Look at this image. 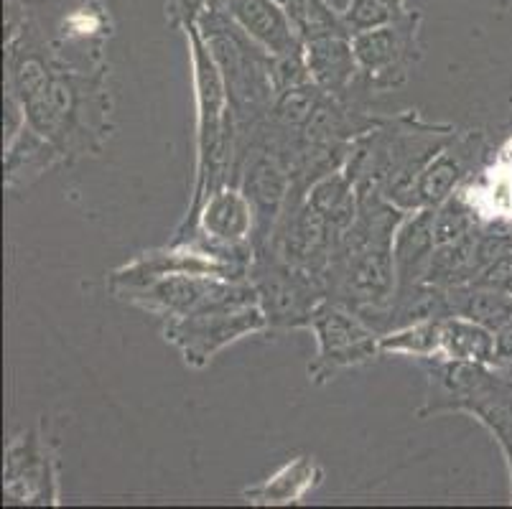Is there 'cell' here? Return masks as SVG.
Here are the masks:
<instances>
[{
  "label": "cell",
  "mask_w": 512,
  "mask_h": 509,
  "mask_svg": "<svg viewBox=\"0 0 512 509\" xmlns=\"http://www.w3.org/2000/svg\"><path fill=\"white\" fill-rule=\"evenodd\" d=\"M441 357L497 367L495 331L464 316H446L441 324Z\"/></svg>",
  "instance_id": "obj_19"
},
{
  "label": "cell",
  "mask_w": 512,
  "mask_h": 509,
  "mask_svg": "<svg viewBox=\"0 0 512 509\" xmlns=\"http://www.w3.org/2000/svg\"><path fill=\"white\" fill-rule=\"evenodd\" d=\"M54 64L77 74H107L113 21L100 0H23L16 6Z\"/></svg>",
  "instance_id": "obj_3"
},
{
  "label": "cell",
  "mask_w": 512,
  "mask_h": 509,
  "mask_svg": "<svg viewBox=\"0 0 512 509\" xmlns=\"http://www.w3.org/2000/svg\"><path fill=\"white\" fill-rule=\"evenodd\" d=\"M497 367H512V321L495 331Z\"/></svg>",
  "instance_id": "obj_25"
},
{
  "label": "cell",
  "mask_w": 512,
  "mask_h": 509,
  "mask_svg": "<svg viewBox=\"0 0 512 509\" xmlns=\"http://www.w3.org/2000/svg\"><path fill=\"white\" fill-rule=\"evenodd\" d=\"M214 8H225L222 0H166V18L171 26L184 31L186 26H197Z\"/></svg>",
  "instance_id": "obj_24"
},
{
  "label": "cell",
  "mask_w": 512,
  "mask_h": 509,
  "mask_svg": "<svg viewBox=\"0 0 512 509\" xmlns=\"http://www.w3.org/2000/svg\"><path fill=\"white\" fill-rule=\"evenodd\" d=\"M186 237H199L217 250L232 255H255V212L245 191L237 184L214 189L199 207L192 230ZM181 237V240H186Z\"/></svg>",
  "instance_id": "obj_9"
},
{
  "label": "cell",
  "mask_w": 512,
  "mask_h": 509,
  "mask_svg": "<svg viewBox=\"0 0 512 509\" xmlns=\"http://www.w3.org/2000/svg\"><path fill=\"white\" fill-rule=\"evenodd\" d=\"M271 79H273V92L283 95V92L299 90L304 84H311L309 67H306V56H304V46L296 51H288V54L273 56L271 64Z\"/></svg>",
  "instance_id": "obj_23"
},
{
  "label": "cell",
  "mask_w": 512,
  "mask_h": 509,
  "mask_svg": "<svg viewBox=\"0 0 512 509\" xmlns=\"http://www.w3.org/2000/svg\"><path fill=\"white\" fill-rule=\"evenodd\" d=\"M446 298H449V316H464V319L487 326L490 331L502 329L512 321L510 293L467 283V286L446 288Z\"/></svg>",
  "instance_id": "obj_18"
},
{
  "label": "cell",
  "mask_w": 512,
  "mask_h": 509,
  "mask_svg": "<svg viewBox=\"0 0 512 509\" xmlns=\"http://www.w3.org/2000/svg\"><path fill=\"white\" fill-rule=\"evenodd\" d=\"M403 11H406V0H347L342 13L349 31L355 36L367 28L390 23Z\"/></svg>",
  "instance_id": "obj_22"
},
{
  "label": "cell",
  "mask_w": 512,
  "mask_h": 509,
  "mask_svg": "<svg viewBox=\"0 0 512 509\" xmlns=\"http://www.w3.org/2000/svg\"><path fill=\"white\" fill-rule=\"evenodd\" d=\"M192 59L194 102H197V166L189 209L171 240H181L192 230L194 217L209 194L230 184L237 156V120L232 112L227 84L199 26L184 28Z\"/></svg>",
  "instance_id": "obj_1"
},
{
  "label": "cell",
  "mask_w": 512,
  "mask_h": 509,
  "mask_svg": "<svg viewBox=\"0 0 512 509\" xmlns=\"http://www.w3.org/2000/svg\"><path fill=\"white\" fill-rule=\"evenodd\" d=\"M421 21V13L406 8L390 23L352 36L367 90L388 92L406 84L408 74L421 59Z\"/></svg>",
  "instance_id": "obj_8"
},
{
  "label": "cell",
  "mask_w": 512,
  "mask_h": 509,
  "mask_svg": "<svg viewBox=\"0 0 512 509\" xmlns=\"http://www.w3.org/2000/svg\"><path fill=\"white\" fill-rule=\"evenodd\" d=\"M306 67L311 79L319 84L327 95L349 100V92L355 90L362 79L360 62H357L352 36H327L304 44Z\"/></svg>",
  "instance_id": "obj_13"
},
{
  "label": "cell",
  "mask_w": 512,
  "mask_h": 509,
  "mask_svg": "<svg viewBox=\"0 0 512 509\" xmlns=\"http://www.w3.org/2000/svg\"><path fill=\"white\" fill-rule=\"evenodd\" d=\"M6 502L57 504V469L44 433L26 431L8 443Z\"/></svg>",
  "instance_id": "obj_10"
},
{
  "label": "cell",
  "mask_w": 512,
  "mask_h": 509,
  "mask_svg": "<svg viewBox=\"0 0 512 509\" xmlns=\"http://www.w3.org/2000/svg\"><path fill=\"white\" fill-rule=\"evenodd\" d=\"M248 291H253L250 280H227L217 278V275L189 273L158 275V278L141 280V283H125V286L110 288L115 298L164 321L194 314L199 308L230 301V298L245 296Z\"/></svg>",
  "instance_id": "obj_7"
},
{
  "label": "cell",
  "mask_w": 512,
  "mask_h": 509,
  "mask_svg": "<svg viewBox=\"0 0 512 509\" xmlns=\"http://www.w3.org/2000/svg\"><path fill=\"white\" fill-rule=\"evenodd\" d=\"M222 6L232 21L268 54L281 56L304 46L293 34L286 8L278 0H222Z\"/></svg>",
  "instance_id": "obj_14"
},
{
  "label": "cell",
  "mask_w": 512,
  "mask_h": 509,
  "mask_svg": "<svg viewBox=\"0 0 512 509\" xmlns=\"http://www.w3.org/2000/svg\"><path fill=\"white\" fill-rule=\"evenodd\" d=\"M283 8L301 44L327 39V36H352L344 13L337 11L329 0H286Z\"/></svg>",
  "instance_id": "obj_20"
},
{
  "label": "cell",
  "mask_w": 512,
  "mask_h": 509,
  "mask_svg": "<svg viewBox=\"0 0 512 509\" xmlns=\"http://www.w3.org/2000/svg\"><path fill=\"white\" fill-rule=\"evenodd\" d=\"M434 222V207L413 209L400 222L393 240L395 275H398V293L395 296L408 293L411 288L421 286L423 280H426L428 263H431V255L436 250Z\"/></svg>",
  "instance_id": "obj_12"
},
{
  "label": "cell",
  "mask_w": 512,
  "mask_h": 509,
  "mask_svg": "<svg viewBox=\"0 0 512 509\" xmlns=\"http://www.w3.org/2000/svg\"><path fill=\"white\" fill-rule=\"evenodd\" d=\"M487 138L479 130L456 133L449 146L441 148L418 176L416 199L418 207H441V204L462 189L487 156Z\"/></svg>",
  "instance_id": "obj_11"
},
{
  "label": "cell",
  "mask_w": 512,
  "mask_h": 509,
  "mask_svg": "<svg viewBox=\"0 0 512 509\" xmlns=\"http://www.w3.org/2000/svg\"><path fill=\"white\" fill-rule=\"evenodd\" d=\"M278 3H286V0H278Z\"/></svg>",
  "instance_id": "obj_27"
},
{
  "label": "cell",
  "mask_w": 512,
  "mask_h": 509,
  "mask_svg": "<svg viewBox=\"0 0 512 509\" xmlns=\"http://www.w3.org/2000/svg\"><path fill=\"white\" fill-rule=\"evenodd\" d=\"M507 224H510V230H512V219H510V222H507Z\"/></svg>",
  "instance_id": "obj_26"
},
{
  "label": "cell",
  "mask_w": 512,
  "mask_h": 509,
  "mask_svg": "<svg viewBox=\"0 0 512 509\" xmlns=\"http://www.w3.org/2000/svg\"><path fill=\"white\" fill-rule=\"evenodd\" d=\"M64 153L59 151L51 140L36 133L34 128L23 125L16 133V138L6 143V156H3V181L11 194H18L21 189H29L34 181L49 174L51 168L64 163Z\"/></svg>",
  "instance_id": "obj_15"
},
{
  "label": "cell",
  "mask_w": 512,
  "mask_h": 509,
  "mask_svg": "<svg viewBox=\"0 0 512 509\" xmlns=\"http://www.w3.org/2000/svg\"><path fill=\"white\" fill-rule=\"evenodd\" d=\"M306 202L327 219L329 227L337 232V240L360 212V191L352 184L344 168H332L327 174L316 176L306 189Z\"/></svg>",
  "instance_id": "obj_17"
},
{
  "label": "cell",
  "mask_w": 512,
  "mask_h": 509,
  "mask_svg": "<svg viewBox=\"0 0 512 509\" xmlns=\"http://www.w3.org/2000/svg\"><path fill=\"white\" fill-rule=\"evenodd\" d=\"M309 331L316 339V354L309 362L311 385H327L339 372L355 370L380 357V334L337 301H327L311 319Z\"/></svg>",
  "instance_id": "obj_6"
},
{
  "label": "cell",
  "mask_w": 512,
  "mask_h": 509,
  "mask_svg": "<svg viewBox=\"0 0 512 509\" xmlns=\"http://www.w3.org/2000/svg\"><path fill=\"white\" fill-rule=\"evenodd\" d=\"M265 329L271 326L253 288L245 296L169 319L164 326V339L181 354L184 364L202 370L222 349Z\"/></svg>",
  "instance_id": "obj_4"
},
{
  "label": "cell",
  "mask_w": 512,
  "mask_h": 509,
  "mask_svg": "<svg viewBox=\"0 0 512 509\" xmlns=\"http://www.w3.org/2000/svg\"><path fill=\"white\" fill-rule=\"evenodd\" d=\"M248 280L271 329H309L316 311L329 301L327 280L286 263L271 247L255 250Z\"/></svg>",
  "instance_id": "obj_5"
},
{
  "label": "cell",
  "mask_w": 512,
  "mask_h": 509,
  "mask_svg": "<svg viewBox=\"0 0 512 509\" xmlns=\"http://www.w3.org/2000/svg\"><path fill=\"white\" fill-rule=\"evenodd\" d=\"M441 324L444 319L431 316V319H418L385 331L380 336V352L400 354V357H411L418 362L441 357Z\"/></svg>",
  "instance_id": "obj_21"
},
{
  "label": "cell",
  "mask_w": 512,
  "mask_h": 509,
  "mask_svg": "<svg viewBox=\"0 0 512 509\" xmlns=\"http://www.w3.org/2000/svg\"><path fill=\"white\" fill-rule=\"evenodd\" d=\"M324 479V469L314 456H296L286 461L263 484L242 492V499L258 507H288V504L304 502L309 492H314Z\"/></svg>",
  "instance_id": "obj_16"
},
{
  "label": "cell",
  "mask_w": 512,
  "mask_h": 509,
  "mask_svg": "<svg viewBox=\"0 0 512 509\" xmlns=\"http://www.w3.org/2000/svg\"><path fill=\"white\" fill-rule=\"evenodd\" d=\"M197 26L225 77L227 95L237 120V135L250 133L263 120H268L276 102L271 79L273 54L250 39L225 8L209 11Z\"/></svg>",
  "instance_id": "obj_2"
}]
</instances>
